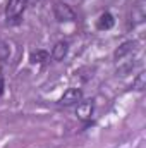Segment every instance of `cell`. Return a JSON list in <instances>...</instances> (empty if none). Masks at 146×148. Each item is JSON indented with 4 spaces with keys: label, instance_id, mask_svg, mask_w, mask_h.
Wrapping results in <instances>:
<instances>
[{
    "label": "cell",
    "instance_id": "obj_6",
    "mask_svg": "<svg viewBox=\"0 0 146 148\" xmlns=\"http://www.w3.org/2000/svg\"><path fill=\"white\" fill-rule=\"evenodd\" d=\"M93 110H95L93 102H79L77 107H76V115H77L81 121H88V119H91Z\"/></svg>",
    "mask_w": 146,
    "mask_h": 148
},
{
    "label": "cell",
    "instance_id": "obj_11",
    "mask_svg": "<svg viewBox=\"0 0 146 148\" xmlns=\"http://www.w3.org/2000/svg\"><path fill=\"white\" fill-rule=\"evenodd\" d=\"M9 55H10V48H9V45H7L3 40H0V60H2V62L7 60Z\"/></svg>",
    "mask_w": 146,
    "mask_h": 148
},
{
    "label": "cell",
    "instance_id": "obj_12",
    "mask_svg": "<svg viewBox=\"0 0 146 148\" xmlns=\"http://www.w3.org/2000/svg\"><path fill=\"white\" fill-rule=\"evenodd\" d=\"M3 93V79H0V95Z\"/></svg>",
    "mask_w": 146,
    "mask_h": 148
},
{
    "label": "cell",
    "instance_id": "obj_4",
    "mask_svg": "<svg viewBox=\"0 0 146 148\" xmlns=\"http://www.w3.org/2000/svg\"><path fill=\"white\" fill-rule=\"evenodd\" d=\"M53 14H55L57 21H60V23L74 21V19H76V14H74L72 9H71L69 5H65V3H60V2L55 3V7H53Z\"/></svg>",
    "mask_w": 146,
    "mask_h": 148
},
{
    "label": "cell",
    "instance_id": "obj_7",
    "mask_svg": "<svg viewBox=\"0 0 146 148\" xmlns=\"http://www.w3.org/2000/svg\"><path fill=\"white\" fill-rule=\"evenodd\" d=\"M67 52H69V45L65 41H57L55 47H53V50H52V59L57 60V62H60V60H64V57L67 55Z\"/></svg>",
    "mask_w": 146,
    "mask_h": 148
},
{
    "label": "cell",
    "instance_id": "obj_2",
    "mask_svg": "<svg viewBox=\"0 0 146 148\" xmlns=\"http://www.w3.org/2000/svg\"><path fill=\"white\" fill-rule=\"evenodd\" d=\"M28 5V0H9L7 2V9H5V16L9 21H14V19H19L24 12Z\"/></svg>",
    "mask_w": 146,
    "mask_h": 148
},
{
    "label": "cell",
    "instance_id": "obj_13",
    "mask_svg": "<svg viewBox=\"0 0 146 148\" xmlns=\"http://www.w3.org/2000/svg\"><path fill=\"white\" fill-rule=\"evenodd\" d=\"M35 2H38V0H28V3H35Z\"/></svg>",
    "mask_w": 146,
    "mask_h": 148
},
{
    "label": "cell",
    "instance_id": "obj_9",
    "mask_svg": "<svg viewBox=\"0 0 146 148\" xmlns=\"http://www.w3.org/2000/svg\"><path fill=\"white\" fill-rule=\"evenodd\" d=\"M48 59H50V53H48L46 50H33L31 55H29V60H31L33 64H43V62H46Z\"/></svg>",
    "mask_w": 146,
    "mask_h": 148
},
{
    "label": "cell",
    "instance_id": "obj_5",
    "mask_svg": "<svg viewBox=\"0 0 146 148\" xmlns=\"http://www.w3.org/2000/svg\"><path fill=\"white\" fill-rule=\"evenodd\" d=\"M81 100H83V91L79 88H69L60 97V105L69 107V105H74V103H79Z\"/></svg>",
    "mask_w": 146,
    "mask_h": 148
},
{
    "label": "cell",
    "instance_id": "obj_10",
    "mask_svg": "<svg viewBox=\"0 0 146 148\" xmlns=\"http://www.w3.org/2000/svg\"><path fill=\"white\" fill-rule=\"evenodd\" d=\"M132 88H134L136 91H143V90L146 88V74L145 73L138 74V77L132 81Z\"/></svg>",
    "mask_w": 146,
    "mask_h": 148
},
{
    "label": "cell",
    "instance_id": "obj_3",
    "mask_svg": "<svg viewBox=\"0 0 146 148\" xmlns=\"http://www.w3.org/2000/svg\"><path fill=\"white\" fill-rule=\"evenodd\" d=\"M138 50H139V43H138V41H134V40H131V41H124V43L115 50L113 57H115V60H119V59H126V57L136 55Z\"/></svg>",
    "mask_w": 146,
    "mask_h": 148
},
{
    "label": "cell",
    "instance_id": "obj_8",
    "mask_svg": "<svg viewBox=\"0 0 146 148\" xmlns=\"http://www.w3.org/2000/svg\"><path fill=\"white\" fill-rule=\"evenodd\" d=\"M115 24V19H113V16L110 14V12H103L102 16H100V19H98V29H110L112 26Z\"/></svg>",
    "mask_w": 146,
    "mask_h": 148
},
{
    "label": "cell",
    "instance_id": "obj_1",
    "mask_svg": "<svg viewBox=\"0 0 146 148\" xmlns=\"http://www.w3.org/2000/svg\"><path fill=\"white\" fill-rule=\"evenodd\" d=\"M145 19H146V0H136V3L132 5L131 16H129V24L138 26V24H143Z\"/></svg>",
    "mask_w": 146,
    "mask_h": 148
}]
</instances>
